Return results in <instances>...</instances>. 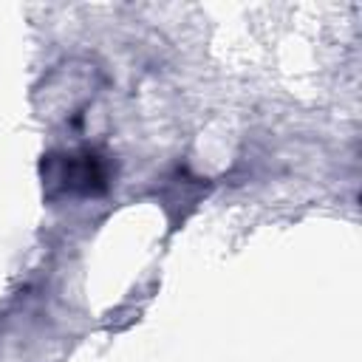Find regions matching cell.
<instances>
[{"instance_id": "obj_1", "label": "cell", "mask_w": 362, "mask_h": 362, "mask_svg": "<svg viewBox=\"0 0 362 362\" xmlns=\"http://www.w3.org/2000/svg\"><path fill=\"white\" fill-rule=\"evenodd\" d=\"M48 178L59 181L65 192H102L107 187V167L105 161L90 150L65 153L62 158H54L48 167Z\"/></svg>"}]
</instances>
